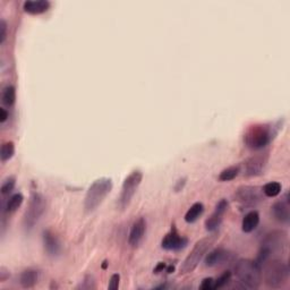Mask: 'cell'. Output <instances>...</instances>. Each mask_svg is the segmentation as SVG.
<instances>
[{"label": "cell", "instance_id": "15", "mask_svg": "<svg viewBox=\"0 0 290 290\" xmlns=\"http://www.w3.org/2000/svg\"><path fill=\"white\" fill-rule=\"evenodd\" d=\"M42 241L43 246H45V251L51 257H57L60 255L61 253V244L59 238L51 232V230L47 229L43 230L42 232Z\"/></svg>", "mask_w": 290, "mask_h": 290}, {"label": "cell", "instance_id": "3", "mask_svg": "<svg viewBox=\"0 0 290 290\" xmlns=\"http://www.w3.org/2000/svg\"><path fill=\"white\" fill-rule=\"evenodd\" d=\"M218 238H219V235L217 232H212L211 235L205 236L202 239L196 241L193 249L180 265V275H187V273L193 272L197 268V265L200 264V262L203 260V257L212 248V246L218 240Z\"/></svg>", "mask_w": 290, "mask_h": 290}, {"label": "cell", "instance_id": "16", "mask_svg": "<svg viewBox=\"0 0 290 290\" xmlns=\"http://www.w3.org/2000/svg\"><path fill=\"white\" fill-rule=\"evenodd\" d=\"M146 232V221L144 218H138V219L134 222L132 228H130L129 236H128V243L133 247H136L141 244V241L144 238Z\"/></svg>", "mask_w": 290, "mask_h": 290}, {"label": "cell", "instance_id": "17", "mask_svg": "<svg viewBox=\"0 0 290 290\" xmlns=\"http://www.w3.org/2000/svg\"><path fill=\"white\" fill-rule=\"evenodd\" d=\"M50 8L48 0H26L23 3V9L25 13L31 15H40L46 13Z\"/></svg>", "mask_w": 290, "mask_h": 290}, {"label": "cell", "instance_id": "29", "mask_svg": "<svg viewBox=\"0 0 290 290\" xmlns=\"http://www.w3.org/2000/svg\"><path fill=\"white\" fill-rule=\"evenodd\" d=\"M7 38V23L5 19H0V45H3Z\"/></svg>", "mask_w": 290, "mask_h": 290}, {"label": "cell", "instance_id": "27", "mask_svg": "<svg viewBox=\"0 0 290 290\" xmlns=\"http://www.w3.org/2000/svg\"><path fill=\"white\" fill-rule=\"evenodd\" d=\"M97 288V284H95V279L93 276H85L83 281H81V284L77 286V289H82V290H92Z\"/></svg>", "mask_w": 290, "mask_h": 290}, {"label": "cell", "instance_id": "10", "mask_svg": "<svg viewBox=\"0 0 290 290\" xmlns=\"http://www.w3.org/2000/svg\"><path fill=\"white\" fill-rule=\"evenodd\" d=\"M269 153H257L246 159L243 162V173L245 177H259L263 174L268 166Z\"/></svg>", "mask_w": 290, "mask_h": 290}, {"label": "cell", "instance_id": "12", "mask_svg": "<svg viewBox=\"0 0 290 290\" xmlns=\"http://www.w3.org/2000/svg\"><path fill=\"white\" fill-rule=\"evenodd\" d=\"M229 203L226 198H222L218 204L216 205V209H214L213 213L210 216L208 219L205 220V228L209 232H216V230L220 227L222 220H224V217L226 212L228 211Z\"/></svg>", "mask_w": 290, "mask_h": 290}, {"label": "cell", "instance_id": "33", "mask_svg": "<svg viewBox=\"0 0 290 290\" xmlns=\"http://www.w3.org/2000/svg\"><path fill=\"white\" fill-rule=\"evenodd\" d=\"M166 269H167V264H166V263H164V262H160V263H158V264H157V267L154 268L153 272L156 273V275H159V273L164 272Z\"/></svg>", "mask_w": 290, "mask_h": 290}, {"label": "cell", "instance_id": "9", "mask_svg": "<svg viewBox=\"0 0 290 290\" xmlns=\"http://www.w3.org/2000/svg\"><path fill=\"white\" fill-rule=\"evenodd\" d=\"M233 200L245 208H253L263 201V190L259 186H239L233 194Z\"/></svg>", "mask_w": 290, "mask_h": 290}, {"label": "cell", "instance_id": "25", "mask_svg": "<svg viewBox=\"0 0 290 290\" xmlns=\"http://www.w3.org/2000/svg\"><path fill=\"white\" fill-rule=\"evenodd\" d=\"M281 184L278 181H270L263 186V194L268 197H276L281 193Z\"/></svg>", "mask_w": 290, "mask_h": 290}, {"label": "cell", "instance_id": "20", "mask_svg": "<svg viewBox=\"0 0 290 290\" xmlns=\"http://www.w3.org/2000/svg\"><path fill=\"white\" fill-rule=\"evenodd\" d=\"M204 212V205L201 203V202H196L194 203L190 208L188 209V211L185 214V221L187 224H194L198 220L202 214Z\"/></svg>", "mask_w": 290, "mask_h": 290}, {"label": "cell", "instance_id": "24", "mask_svg": "<svg viewBox=\"0 0 290 290\" xmlns=\"http://www.w3.org/2000/svg\"><path fill=\"white\" fill-rule=\"evenodd\" d=\"M15 154V144L14 142L7 141L1 145V150H0V159L2 162H6L10 160Z\"/></svg>", "mask_w": 290, "mask_h": 290}, {"label": "cell", "instance_id": "34", "mask_svg": "<svg viewBox=\"0 0 290 290\" xmlns=\"http://www.w3.org/2000/svg\"><path fill=\"white\" fill-rule=\"evenodd\" d=\"M8 117H9V114H8V111L5 108L0 109V122H1V124H3V122L7 120Z\"/></svg>", "mask_w": 290, "mask_h": 290}, {"label": "cell", "instance_id": "30", "mask_svg": "<svg viewBox=\"0 0 290 290\" xmlns=\"http://www.w3.org/2000/svg\"><path fill=\"white\" fill-rule=\"evenodd\" d=\"M119 281H120V276L117 275V273H115V275H113L110 278L108 289L117 290L119 288Z\"/></svg>", "mask_w": 290, "mask_h": 290}, {"label": "cell", "instance_id": "26", "mask_svg": "<svg viewBox=\"0 0 290 290\" xmlns=\"http://www.w3.org/2000/svg\"><path fill=\"white\" fill-rule=\"evenodd\" d=\"M16 185V179L15 177H8L5 180L2 181L1 188H0V192H1L2 196L9 195V194L13 192V189Z\"/></svg>", "mask_w": 290, "mask_h": 290}, {"label": "cell", "instance_id": "28", "mask_svg": "<svg viewBox=\"0 0 290 290\" xmlns=\"http://www.w3.org/2000/svg\"><path fill=\"white\" fill-rule=\"evenodd\" d=\"M230 279H232V272L230 271L224 272L217 280H214V289L224 288L225 286L228 285Z\"/></svg>", "mask_w": 290, "mask_h": 290}, {"label": "cell", "instance_id": "11", "mask_svg": "<svg viewBox=\"0 0 290 290\" xmlns=\"http://www.w3.org/2000/svg\"><path fill=\"white\" fill-rule=\"evenodd\" d=\"M188 245V239L184 236H181L174 226H173L170 232L167 233L161 241V247L166 251L178 252L184 249Z\"/></svg>", "mask_w": 290, "mask_h": 290}, {"label": "cell", "instance_id": "37", "mask_svg": "<svg viewBox=\"0 0 290 290\" xmlns=\"http://www.w3.org/2000/svg\"><path fill=\"white\" fill-rule=\"evenodd\" d=\"M107 267H108V261L105 260V261H103V263H102V269L106 270Z\"/></svg>", "mask_w": 290, "mask_h": 290}, {"label": "cell", "instance_id": "19", "mask_svg": "<svg viewBox=\"0 0 290 290\" xmlns=\"http://www.w3.org/2000/svg\"><path fill=\"white\" fill-rule=\"evenodd\" d=\"M260 224V214L257 211L248 212L244 217L243 222H241V229L246 233H249L254 232Z\"/></svg>", "mask_w": 290, "mask_h": 290}, {"label": "cell", "instance_id": "8", "mask_svg": "<svg viewBox=\"0 0 290 290\" xmlns=\"http://www.w3.org/2000/svg\"><path fill=\"white\" fill-rule=\"evenodd\" d=\"M143 179V174L141 170H134L125 178L122 182L120 197H119V206L124 210L129 205L130 201L137 192Z\"/></svg>", "mask_w": 290, "mask_h": 290}, {"label": "cell", "instance_id": "2", "mask_svg": "<svg viewBox=\"0 0 290 290\" xmlns=\"http://www.w3.org/2000/svg\"><path fill=\"white\" fill-rule=\"evenodd\" d=\"M288 246V233L285 230H273L264 237L261 244V248L255 263L262 267L271 259L272 255L278 253H284Z\"/></svg>", "mask_w": 290, "mask_h": 290}, {"label": "cell", "instance_id": "21", "mask_svg": "<svg viewBox=\"0 0 290 290\" xmlns=\"http://www.w3.org/2000/svg\"><path fill=\"white\" fill-rule=\"evenodd\" d=\"M24 201V196L21 193H16L13 196L9 197V200L6 202L5 206H3V211L6 213H13L17 210L19 206L23 204Z\"/></svg>", "mask_w": 290, "mask_h": 290}, {"label": "cell", "instance_id": "35", "mask_svg": "<svg viewBox=\"0 0 290 290\" xmlns=\"http://www.w3.org/2000/svg\"><path fill=\"white\" fill-rule=\"evenodd\" d=\"M185 184H186V178H182V179H179L177 181L176 186H174V190H176V192H180V190L184 188Z\"/></svg>", "mask_w": 290, "mask_h": 290}, {"label": "cell", "instance_id": "36", "mask_svg": "<svg viewBox=\"0 0 290 290\" xmlns=\"http://www.w3.org/2000/svg\"><path fill=\"white\" fill-rule=\"evenodd\" d=\"M166 271L167 273H173L174 271V265H169V267H167Z\"/></svg>", "mask_w": 290, "mask_h": 290}, {"label": "cell", "instance_id": "13", "mask_svg": "<svg viewBox=\"0 0 290 290\" xmlns=\"http://www.w3.org/2000/svg\"><path fill=\"white\" fill-rule=\"evenodd\" d=\"M271 212L277 221H279L283 225H288L290 222V202L288 193L285 194V196L281 200L277 201L272 205Z\"/></svg>", "mask_w": 290, "mask_h": 290}, {"label": "cell", "instance_id": "32", "mask_svg": "<svg viewBox=\"0 0 290 290\" xmlns=\"http://www.w3.org/2000/svg\"><path fill=\"white\" fill-rule=\"evenodd\" d=\"M9 277H10L9 270H7L3 267L0 268V283H5L7 279H9Z\"/></svg>", "mask_w": 290, "mask_h": 290}, {"label": "cell", "instance_id": "7", "mask_svg": "<svg viewBox=\"0 0 290 290\" xmlns=\"http://www.w3.org/2000/svg\"><path fill=\"white\" fill-rule=\"evenodd\" d=\"M46 211V198L43 197L41 193L35 192L31 193L29 205L23 217V226L25 228L26 232L33 229L39 220L41 219L43 213Z\"/></svg>", "mask_w": 290, "mask_h": 290}, {"label": "cell", "instance_id": "1", "mask_svg": "<svg viewBox=\"0 0 290 290\" xmlns=\"http://www.w3.org/2000/svg\"><path fill=\"white\" fill-rule=\"evenodd\" d=\"M281 121L268 122V124H253L247 127L244 133V143L248 149L259 151L275 140L281 127Z\"/></svg>", "mask_w": 290, "mask_h": 290}, {"label": "cell", "instance_id": "18", "mask_svg": "<svg viewBox=\"0 0 290 290\" xmlns=\"http://www.w3.org/2000/svg\"><path fill=\"white\" fill-rule=\"evenodd\" d=\"M39 277H40V273L38 270L27 269L21 273V277H19V284H21L22 287L25 289L33 288L34 286L38 284Z\"/></svg>", "mask_w": 290, "mask_h": 290}, {"label": "cell", "instance_id": "6", "mask_svg": "<svg viewBox=\"0 0 290 290\" xmlns=\"http://www.w3.org/2000/svg\"><path fill=\"white\" fill-rule=\"evenodd\" d=\"M235 275L243 287L247 289L260 288L262 283V269L255 261L240 259L235 265Z\"/></svg>", "mask_w": 290, "mask_h": 290}, {"label": "cell", "instance_id": "23", "mask_svg": "<svg viewBox=\"0 0 290 290\" xmlns=\"http://www.w3.org/2000/svg\"><path fill=\"white\" fill-rule=\"evenodd\" d=\"M2 103L7 107H13L16 101V90L13 85H7L5 89L2 90L1 94Z\"/></svg>", "mask_w": 290, "mask_h": 290}, {"label": "cell", "instance_id": "4", "mask_svg": "<svg viewBox=\"0 0 290 290\" xmlns=\"http://www.w3.org/2000/svg\"><path fill=\"white\" fill-rule=\"evenodd\" d=\"M264 283L270 288L279 289L288 283L289 265L280 259L269 260L263 267Z\"/></svg>", "mask_w": 290, "mask_h": 290}, {"label": "cell", "instance_id": "14", "mask_svg": "<svg viewBox=\"0 0 290 290\" xmlns=\"http://www.w3.org/2000/svg\"><path fill=\"white\" fill-rule=\"evenodd\" d=\"M233 257V254L232 252H229L228 249L226 248H216L213 251L210 252L209 254H206L204 263L206 267L209 268H214L218 267V265H221L226 263V262L232 261Z\"/></svg>", "mask_w": 290, "mask_h": 290}, {"label": "cell", "instance_id": "31", "mask_svg": "<svg viewBox=\"0 0 290 290\" xmlns=\"http://www.w3.org/2000/svg\"><path fill=\"white\" fill-rule=\"evenodd\" d=\"M200 288L202 290H211L214 289V279L213 278H205L202 281V284L200 286Z\"/></svg>", "mask_w": 290, "mask_h": 290}, {"label": "cell", "instance_id": "5", "mask_svg": "<svg viewBox=\"0 0 290 290\" xmlns=\"http://www.w3.org/2000/svg\"><path fill=\"white\" fill-rule=\"evenodd\" d=\"M113 179L111 178L102 177L94 180L92 185L87 189L84 198V209L86 213L93 212L102 204L105 198L109 195L113 190Z\"/></svg>", "mask_w": 290, "mask_h": 290}, {"label": "cell", "instance_id": "22", "mask_svg": "<svg viewBox=\"0 0 290 290\" xmlns=\"http://www.w3.org/2000/svg\"><path fill=\"white\" fill-rule=\"evenodd\" d=\"M239 173H240V166L239 165L228 167V168L224 169L220 173L219 180L220 181H230V180L235 179L238 174H239Z\"/></svg>", "mask_w": 290, "mask_h": 290}]
</instances>
